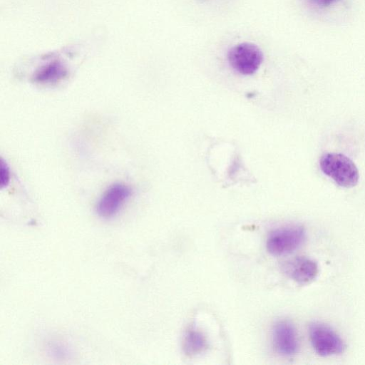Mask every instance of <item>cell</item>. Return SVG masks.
I'll return each mask as SVG.
<instances>
[{"label": "cell", "mask_w": 365, "mask_h": 365, "mask_svg": "<svg viewBox=\"0 0 365 365\" xmlns=\"http://www.w3.org/2000/svg\"><path fill=\"white\" fill-rule=\"evenodd\" d=\"M227 59L235 71L241 75L250 76L259 68L263 62L264 55L257 45L243 42L232 46L228 50Z\"/></svg>", "instance_id": "cell-2"}, {"label": "cell", "mask_w": 365, "mask_h": 365, "mask_svg": "<svg viewBox=\"0 0 365 365\" xmlns=\"http://www.w3.org/2000/svg\"><path fill=\"white\" fill-rule=\"evenodd\" d=\"M337 0H308L309 3L315 7L324 8L327 7Z\"/></svg>", "instance_id": "cell-11"}, {"label": "cell", "mask_w": 365, "mask_h": 365, "mask_svg": "<svg viewBox=\"0 0 365 365\" xmlns=\"http://www.w3.org/2000/svg\"><path fill=\"white\" fill-rule=\"evenodd\" d=\"M131 194V190L125 185L115 183L110 185L103 192L96 205L98 215L104 218L115 215Z\"/></svg>", "instance_id": "cell-5"}, {"label": "cell", "mask_w": 365, "mask_h": 365, "mask_svg": "<svg viewBox=\"0 0 365 365\" xmlns=\"http://www.w3.org/2000/svg\"><path fill=\"white\" fill-rule=\"evenodd\" d=\"M319 165L322 171L341 187L350 188L359 182L357 167L342 153H324L321 157Z\"/></svg>", "instance_id": "cell-1"}, {"label": "cell", "mask_w": 365, "mask_h": 365, "mask_svg": "<svg viewBox=\"0 0 365 365\" xmlns=\"http://www.w3.org/2000/svg\"><path fill=\"white\" fill-rule=\"evenodd\" d=\"M205 335L195 329H188L184 336L182 348L184 352L190 356L202 353L207 348Z\"/></svg>", "instance_id": "cell-8"}, {"label": "cell", "mask_w": 365, "mask_h": 365, "mask_svg": "<svg viewBox=\"0 0 365 365\" xmlns=\"http://www.w3.org/2000/svg\"><path fill=\"white\" fill-rule=\"evenodd\" d=\"M66 75V68L59 63H52L41 68L35 75V81L41 83H56Z\"/></svg>", "instance_id": "cell-9"}, {"label": "cell", "mask_w": 365, "mask_h": 365, "mask_svg": "<svg viewBox=\"0 0 365 365\" xmlns=\"http://www.w3.org/2000/svg\"><path fill=\"white\" fill-rule=\"evenodd\" d=\"M272 343L276 351L285 356L294 355L299 344L294 325L287 320L275 323L272 329Z\"/></svg>", "instance_id": "cell-6"}, {"label": "cell", "mask_w": 365, "mask_h": 365, "mask_svg": "<svg viewBox=\"0 0 365 365\" xmlns=\"http://www.w3.org/2000/svg\"><path fill=\"white\" fill-rule=\"evenodd\" d=\"M282 270L287 276L299 284L312 282L319 273L317 263L305 257H297L284 262Z\"/></svg>", "instance_id": "cell-7"}, {"label": "cell", "mask_w": 365, "mask_h": 365, "mask_svg": "<svg viewBox=\"0 0 365 365\" xmlns=\"http://www.w3.org/2000/svg\"><path fill=\"white\" fill-rule=\"evenodd\" d=\"M309 334L312 347L319 356L340 354L346 349V344L340 336L324 323L312 322L309 327Z\"/></svg>", "instance_id": "cell-4"}, {"label": "cell", "mask_w": 365, "mask_h": 365, "mask_svg": "<svg viewBox=\"0 0 365 365\" xmlns=\"http://www.w3.org/2000/svg\"><path fill=\"white\" fill-rule=\"evenodd\" d=\"M0 180L1 188L6 187L10 181L9 168L2 159L1 160Z\"/></svg>", "instance_id": "cell-10"}, {"label": "cell", "mask_w": 365, "mask_h": 365, "mask_svg": "<svg viewBox=\"0 0 365 365\" xmlns=\"http://www.w3.org/2000/svg\"><path fill=\"white\" fill-rule=\"evenodd\" d=\"M305 236V230L301 225H294L277 228L267 237V251L274 256L289 254L300 247Z\"/></svg>", "instance_id": "cell-3"}]
</instances>
